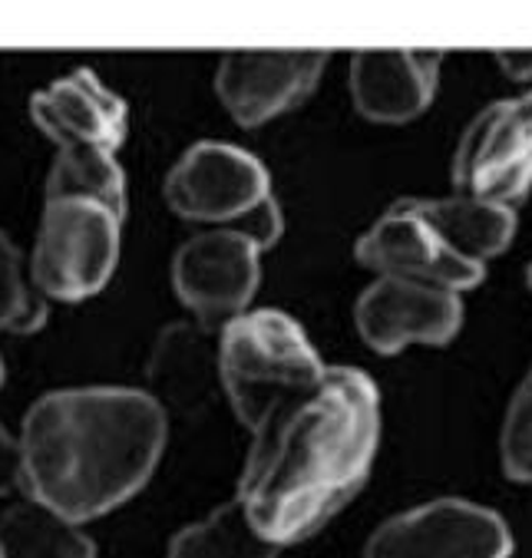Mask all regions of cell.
<instances>
[{
    "instance_id": "1",
    "label": "cell",
    "mask_w": 532,
    "mask_h": 558,
    "mask_svg": "<svg viewBox=\"0 0 532 558\" xmlns=\"http://www.w3.org/2000/svg\"><path fill=\"white\" fill-rule=\"evenodd\" d=\"M380 442V393L354 367L278 407L252 429L239 506L275 545L322 532L367 483Z\"/></svg>"
},
{
    "instance_id": "2",
    "label": "cell",
    "mask_w": 532,
    "mask_h": 558,
    "mask_svg": "<svg viewBox=\"0 0 532 558\" xmlns=\"http://www.w3.org/2000/svg\"><path fill=\"white\" fill-rule=\"evenodd\" d=\"M169 416L133 387L44 393L24 416V493L83 525L130 502L156 473Z\"/></svg>"
},
{
    "instance_id": "3",
    "label": "cell",
    "mask_w": 532,
    "mask_h": 558,
    "mask_svg": "<svg viewBox=\"0 0 532 558\" xmlns=\"http://www.w3.org/2000/svg\"><path fill=\"white\" fill-rule=\"evenodd\" d=\"M516 239V211L467 195L394 202L358 242V262L377 278H407L473 291L486 265Z\"/></svg>"
},
{
    "instance_id": "4",
    "label": "cell",
    "mask_w": 532,
    "mask_h": 558,
    "mask_svg": "<svg viewBox=\"0 0 532 558\" xmlns=\"http://www.w3.org/2000/svg\"><path fill=\"white\" fill-rule=\"evenodd\" d=\"M219 367L222 393L249 429L328 374L304 327L278 307L245 311L219 330Z\"/></svg>"
},
{
    "instance_id": "5",
    "label": "cell",
    "mask_w": 532,
    "mask_h": 558,
    "mask_svg": "<svg viewBox=\"0 0 532 558\" xmlns=\"http://www.w3.org/2000/svg\"><path fill=\"white\" fill-rule=\"evenodd\" d=\"M166 202L189 221L249 235L262 252L285 229L268 169L229 143H195L185 149L166 175Z\"/></svg>"
},
{
    "instance_id": "6",
    "label": "cell",
    "mask_w": 532,
    "mask_h": 558,
    "mask_svg": "<svg viewBox=\"0 0 532 558\" xmlns=\"http://www.w3.org/2000/svg\"><path fill=\"white\" fill-rule=\"evenodd\" d=\"M123 215L93 198H47L31 258L44 298L86 301L110 284L120 262Z\"/></svg>"
},
{
    "instance_id": "7",
    "label": "cell",
    "mask_w": 532,
    "mask_h": 558,
    "mask_svg": "<svg viewBox=\"0 0 532 558\" xmlns=\"http://www.w3.org/2000/svg\"><path fill=\"white\" fill-rule=\"evenodd\" d=\"M457 195L516 205L532 189V89L499 99L467 126L454 153Z\"/></svg>"
},
{
    "instance_id": "8",
    "label": "cell",
    "mask_w": 532,
    "mask_h": 558,
    "mask_svg": "<svg viewBox=\"0 0 532 558\" xmlns=\"http://www.w3.org/2000/svg\"><path fill=\"white\" fill-rule=\"evenodd\" d=\"M512 535L499 512L467 499H434L387 519L364 558H509Z\"/></svg>"
},
{
    "instance_id": "9",
    "label": "cell",
    "mask_w": 532,
    "mask_h": 558,
    "mask_svg": "<svg viewBox=\"0 0 532 558\" xmlns=\"http://www.w3.org/2000/svg\"><path fill=\"white\" fill-rule=\"evenodd\" d=\"M262 281V248L232 229L192 235L172 258L179 301L208 330H222L242 317Z\"/></svg>"
},
{
    "instance_id": "10",
    "label": "cell",
    "mask_w": 532,
    "mask_h": 558,
    "mask_svg": "<svg viewBox=\"0 0 532 558\" xmlns=\"http://www.w3.org/2000/svg\"><path fill=\"white\" fill-rule=\"evenodd\" d=\"M361 338L377 354H400L407 348H444L463 327V301L457 291L407 281L377 278L354 304Z\"/></svg>"
},
{
    "instance_id": "11",
    "label": "cell",
    "mask_w": 532,
    "mask_h": 558,
    "mask_svg": "<svg viewBox=\"0 0 532 558\" xmlns=\"http://www.w3.org/2000/svg\"><path fill=\"white\" fill-rule=\"evenodd\" d=\"M328 53L235 50L216 70V93L235 123L255 130L301 106L322 83Z\"/></svg>"
},
{
    "instance_id": "12",
    "label": "cell",
    "mask_w": 532,
    "mask_h": 558,
    "mask_svg": "<svg viewBox=\"0 0 532 558\" xmlns=\"http://www.w3.org/2000/svg\"><path fill=\"white\" fill-rule=\"evenodd\" d=\"M31 117L37 130L57 143V149L117 153L130 130L126 102L110 86H102L93 70H73L70 76L34 93Z\"/></svg>"
},
{
    "instance_id": "13",
    "label": "cell",
    "mask_w": 532,
    "mask_h": 558,
    "mask_svg": "<svg viewBox=\"0 0 532 558\" xmlns=\"http://www.w3.org/2000/svg\"><path fill=\"white\" fill-rule=\"evenodd\" d=\"M146 393L166 416H205L222 393L219 338L198 320H176L159 338L146 367Z\"/></svg>"
},
{
    "instance_id": "14",
    "label": "cell",
    "mask_w": 532,
    "mask_h": 558,
    "mask_svg": "<svg viewBox=\"0 0 532 558\" xmlns=\"http://www.w3.org/2000/svg\"><path fill=\"white\" fill-rule=\"evenodd\" d=\"M444 53L361 50L351 57V99L371 123H410L437 96Z\"/></svg>"
},
{
    "instance_id": "15",
    "label": "cell",
    "mask_w": 532,
    "mask_h": 558,
    "mask_svg": "<svg viewBox=\"0 0 532 558\" xmlns=\"http://www.w3.org/2000/svg\"><path fill=\"white\" fill-rule=\"evenodd\" d=\"M0 558H96L83 525L24 499L0 515Z\"/></svg>"
},
{
    "instance_id": "16",
    "label": "cell",
    "mask_w": 532,
    "mask_h": 558,
    "mask_svg": "<svg viewBox=\"0 0 532 558\" xmlns=\"http://www.w3.org/2000/svg\"><path fill=\"white\" fill-rule=\"evenodd\" d=\"M281 545L268 542L245 515L239 499L219 506L169 542V558H278Z\"/></svg>"
},
{
    "instance_id": "17",
    "label": "cell",
    "mask_w": 532,
    "mask_h": 558,
    "mask_svg": "<svg viewBox=\"0 0 532 558\" xmlns=\"http://www.w3.org/2000/svg\"><path fill=\"white\" fill-rule=\"evenodd\" d=\"M47 198H93L126 218V172L117 153L60 149L47 175Z\"/></svg>"
},
{
    "instance_id": "18",
    "label": "cell",
    "mask_w": 532,
    "mask_h": 558,
    "mask_svg": "<svg viewBox=\"0 0 532 558\" xmlns=\"http://www.w3.org/2000/svg\"><path fill=\"white\" fill-rule=\"evenodd\" d=\"M47 324V298L27 284L17 245L0 232V333H34Z\"/></svg>"
},
{
    "instance_id": "19",
    "label": "cell",
    "mask_w": 532,
    "mask_h": 558,
    "mask_svg": "<svg viewBox=\"0 0 532 558\" xmlns=\"http://www.w3.org/2000/svg\"><path fill=\"white\" fill-rule=\"evenodd\" d=\"M499 460L509 480L532 483V367L506 407L499 433Z\"/></svg>"
},
{
    "instance_id": "20",
    "label": "cell",
    "mask_w": 532,
    "mask_h": 558,
    "mask_svg": "<svg viewBox=\"0 0 532 558\" xmlns=\"http://www.w3.org/2000/svg\"><path fill=\"white\" fill-rule=\"evenodd\" d=\"M24 489V450L21 436H11L0 426V496Z\"/></svg>"
},
{
    "instance_id": "21",
    "label": "cell",
    "mask_w": 532,
    "mask_h": 558,
    "mask_svg": "<svg viewBox=\"0 0 532 558\" xmlns=\"http://www.w3.org/2000/svg\"><path fill=\"white\" fill-rule=\"evenodd\" d=\"M496 63L509 80H519V83L532 80V50H503L496 53Z\"/></svg>"
},
{
    "instance_id": "22",
    "label": "cell",
    "mask_w": 532,
    "mask_h": 558,
    "mask_svg": "<svg viewBox=\"0 0 532 558\" xmlns=\"http://www.w3.org/2000/svg\"><path fill=\"white\" fill-rule=\"evenodd\" d=\"M525 281H529V291H532V265H529V271H525Z\"/></svg>"
},
{
    "instance_id": "23",
    "label": "cell",
    "mask_w": 532,
    "mask_h": 558,
    "mask_svg": "<svg viewBox=\"0 0 532 558\" xmlns=\"http://www.w3.org/2000/svg\"><path fill=\"white\" fill-rule=\"evenodd\" d=\"M0 387H4V364H0Z\"/></svg>"
}]
</instances>
